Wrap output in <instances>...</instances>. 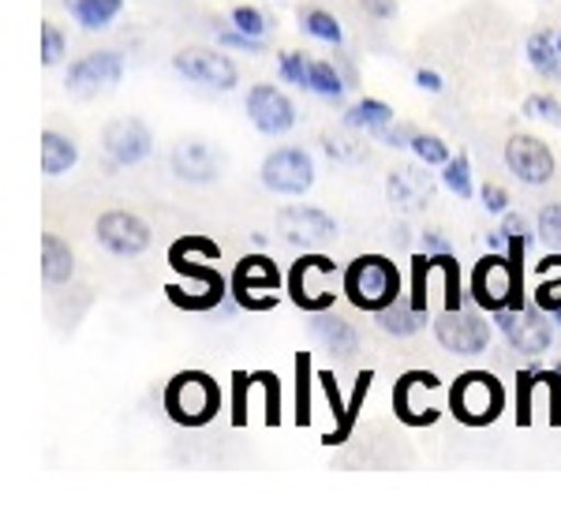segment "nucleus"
<instances>
[{
    "label": "nucleus",
    "instance_id": "5701e85b",
    "mask_svg": "<svg viewBox=\"0 0 561 505\" xmlns=\"http://www.w3.org/2000/svg\"><path fill=\"white\" fill-rule=\"evenodd\" d=\"M42 277L45 285H68L76 277V255H71L68 240H60L57 232L42 237Z\"/></svg>",
    "mask_w": 561,
    "mask_h": 505
},
{
    "label": "nucleus",
    "instance_id": "8fccbe9b",
    "mask_svg": "<svg viewBox=\"0 0 561 505\" xmlns=\"http://www.w3.org/2000/svg\"><path fill=\"white\" fill-rule=\"evenodd\" d=\"M359 4H364V12L378 23H386L397 15V0H359Z\"/></svg>",
    "mask_w": 561,
    "mask_h": 505
},
{
    "label": "nucleus",
    "instance_id": "0eeeda50",
    "mask_svg": "<svg viewBox=\"0 0 561 505\" xmlns=\"http://www.w3.org/2000/svg\"><path fill=\"white\" fill-rule=\"evenodd\" d=\"M229 288H232V300L240 303L243 311H274L277 300H280V288H285V277H280L277 263L270 255H243L237 269L229 277Z\"/></svg>",
    "mask_w": 561,
    "mask_h": 505
},
{
    "label": "nucleus",
    "instance_id": "7c9ffc66",
    "mask_svg": "<svg viewBox=\"0 0 561 505\" xmlns=\"http://www.w3.org/2000/svg\"><path fill=\"white\" fill-rule=\"evenodd\" d=\"M345 76L337 71V65H330V60H311V71H307V90L311 94L325 97V102H337V97H345Z\"/></svg>",
    "mask_w": 561,
    "mask_h": 505
},
{
    "label": "nucleus",
    "instance_id": "09e8293b",
    "mask_svg": "<svg viewBox=\"0 0 561 505\" xmlns=\"http://www.w3.org/2000/svg\"><path fill=\"white\" fill-rule=\"evenodd\" d=\"M319 386L325 390V397H330V409H333V420H345V412H348V401H341V390H337V378H333L330 371H322L319 375Z\"/></svg>",
    "mask_w": 561,
    "mask_h": 505
},
{
    "label": "nucleus",
    "instance_id": "473e14b6",
    "mask_svg": "<svg viewBox=\"0 0 561 505\" xmlns=\"http://www.w3.org/2000/svg\"><path fill=\"white\" fill-rule=\"evenodd\" d=\"M442 184L446 192H454L457 198H472L476 195V184H472V158L468 154H457L442 165Z\"/></svg>",
    "mask_w": 561,
    "mask_h": 505
},
{
    "label": "nucleus",
    "instance_id": "c756f323",
    "mask_svg": "<svg viewBox=\"0 0 561 505\" xmlns=\"http://www.w3.org/2000/svg\"><path fill=\"white\" fill-rule=\"evenodd\" d=\"M300 31L307 34V38L325 42V45L345 42V31H341L337 15L325 12V8H304V12H300Z\"/></svg>",
    "mask_w": 561,
    "mask_h": 505
},
{
    "label": "nucleus",
    "instance_id": "864d4df0",
    "mask_svg": "<svg viewBox=\"0 0 561 505\" xmlns=\"http://www.w3.org/2000/svg\"><path fill=\"white\" fill-rule=\"evenodd\" d=\"M423 251H431V255H438V251H454V243H449L446 237H442V232L438 229H427V232H423Z\"/></svg>",
    "mask_w": 561,
    "mask_h": 505
},
{
    "label": "nucleus",
    "instance_id": "dca6fc26",
    "mask_svg": "<svg viewBox=\"0 0 561 505\" xmlns=\"http://www.w3.org/2000/svg\"><path fill=\"white\" fill-rule=\"evenodd\" d=\"M502 158L505 169L528 187H542L554 180V154H550V147L536 139V135H510Z\"/></svg>",
    "mask_w": 561,
    "mask_h": 505
},
{
    "label": "nucleus",
    "instance_id": "b1692460",
    "mask_svg": "<svg viewBox=\"0 0 561 505\" xmlns=\"http://www.w3.org/2000/svg\"><path fill=\"white\" fill-rule=\"evenodd\" d=\"M536 274H539V285H536V292H531V303L547 314H558L561 311V251L542 255L536 263Z\"/></svg>",
    "mask_w": 561,
    "mask_h": 505
},
{
    "label": "nucleus",
    "instance_id": "412c9836",
    "mask_svg": "<svg viewBox=\"0 0 561 505\" xmlns=\"http://www.w3.org/2000/svg\"><path fill=\"white\" fill-rule=\"evenodd\" d=\"M311 333H314V341H319L325 352H333V356H341V359H352L359 352L356 326L341 319V314H333V311H319V314H314Z\"/></svg>",
    "mask_w": 561,
    "mask_h": 505
},
{
    "label": "nucleus",
    "instance_id": "603ef678",
    "mask_svg": "<svg viewBox=\"0 0 561 505\" xmlns=\"http://www.w3.org/2000/svg\"><path fill=\"white\" fill-rule=\"evenodd\" d=\"M502 232H505V237H531V232H528V221H524L520 214H513V210H505V214H502Z\"/></svg>",
    "mask_w": 561,
    "mask_h": 505
},
{
    "label": "nucleus",
    "instance_id": "aec40b11",
    "mask_svg": "<svg viewBox=\"0 0 561 505\" xmlns=\"http://www.w3.org/2000/svg\"><path fill=\"white\" fill-rule=\"evenodd\" d=\"M169 165L187 184H214L221 176V154L206 139H180L169 154Z\"/></svg>",
    "mask_w": 561,
    "mask_h": 505
},
{
    "label": "nucleus",
    "instance_id": "7ed1b4c3",
    "mask_svg": "<svg viewBox=\"0 0 561 505\" xmlns=\"http://www.w3.org/2000/svg\"><path fill=\"white\" fill-rule=\"evenodd\" d=\"M285 292H288V300L307 314L333 311L337 296H345V274H341L330 255L304 251L293 263V269L285 274Z\"/></svg>",
    "mask_w": 561,
    "mask_h": 505
},
{
    "label": "nucleus",
    "instance_id": "3c124183",
    "mask_svg": "<svg viewBox=\"0 0 561 505\" xmlns=\"http://www.w3.org/2000/svg\"><path fill=\"white\" fill-rule=\"evenodd\" d=\"M415 87L420 90H427V94H442V90H446V83H442V76L438 71H431V68H415Z\"/></svg>",
    "mask_w": 561,
    "mask_h": 505
},
{
    "label": "nucleus",
    "instance_id": "f257e3e1",
    "mask_svg": "<svg viewBox=\"0 0 561 505\" xmlns=\"http://www.w3.org/2000/svg\"><path fill=\"white\" fill-rule=\"evenodd\" d=\"M214 259H221V248L206 237H180L173 248H169V266H173L180 277L195 282V288L165 285V296H169L173 308H180V311H214L225 303V296H232L229 282L217 274V266H210Z\"/></svg>",
    "mask_w": 561,
    "mask_h": 505
},
{
    "label": "nucleus",
    "instance_id": "ddd939ff",
    "mask_svg": "<svg viewBox=\"0 0 561 505\" xmlns=\"http://www.w3.org/2000/svg\"><path fill=\"white\" fill-rule=\"evenodd\" d=\"M94 237L98 243L116 259H139L142 251L150 248L153 232L150 225L131 210H105L102 218L94 221Z\"/></svg>",
    "mask_w": 561,
    "mask_h": 505
},
{
    "label": "nucleus",
    "instance_id": "a19ab883",
    "mask_svg": "<svg viewBox=\"0 0 561 505\" xmlns=\"http://www.w3.org/2000/svg\"><path fill=\"white\" fill-rule=\"evenodd\" d=\"M65 53H68L65 31H60L57 23H42V65L45 68L60 65V60H65Z\"/></svg>",
    "mask_w": 561,
    "mask_h": 505
},
{
    "label": "nucleus",
    "instance_id": "e433bc0d",
    "mask_svg": "<svg viewBox=\"0 0 561 505\" xmlns=\"http://www.w3.org/2000/svg\"><path fill=\"white\" fill-rule=\"evenodd\" d=\"M307 71H311V60H307V53H280L277 57V76L280 83H293V87H304L307 90Z\"/></svg>",
    "mask_w": 561,
    "mask_h": 505
},
{
    "label": "nucleus",
    "instance_id": "cd10ccee",
    "mask_svg": "<svg viewBox=\"0 0 561 505\" xmlns=\"http://www.w3.org/2000/svg\"><path fill=\"white\" fill-rule=\"evenodd\" d=\"M524 57H528V65L536 76L542 79H558L561 76V49H558V34L550 31H536L524 45Z\"/></svg>",
    "mask_w": 561,
    "mask_h": 505
},
{
    "label": "nucleus",
    "instance_id": "4c0bfd02",
    "mask_svg": "<svg viewBox=\"0 0 561 505\" xmlns=\"http://www.w3.org/2000/svg\"><path fill=\"white\" fill-rule=\"evenodd\" d=\"M524 116L558 128V124H561V102L554 94H531V97H524Z\"/></svg>",
    "mask_w": 561,
    "mask_h": 505
},
{
    "label": "nucleus",
    "instance_id": "4be33fe9",
    "mask_svg": "<svg viewBox=\"0 0 561 505\" xmlns=\"http://www.w3.org/2000/svg\"><path fill=\"white\" fill-rule=\"evenodd\" d=\"M375 322H378V330H382L386 337L404 341V337H415V333H420L423 326H427L431 314L415 311V303L409 300V296H401V300L389 303L386 311H378V314H375Z\"/></svg>",
    "mask_w": 561,
    "mask_h": 505
},
{
    "label": "nucleus",
    "instance_id": "c9c22d12",
    "mask_svg": "<svg viewBox=\"0 0 561 505\" xmlns=\"http://www.w3.org/2000/svg\"><path fill=\"white\" fill-rule=\"evenodd\" d=\"M229 20H232V26H237V31L251 34V38H266L270 26H274V15L262 12V8H255V4H237V8H232Z\"/></svg>",
    "mask_w": 561,
    "mask_h": 505
},
{
    "label": "nucleus",
    "instance_id": "f03ea898",
    "mask_svg": "<svg viewBox=\"0 0 561 505\" xmlns=\"http://www.w3.org/2000/svg\"><path fill=\"white\" fill-rule=\"evenodd\" d=\"M524 248L528 237H510L505 251H486L472 269V282H468V296H472L476 308L486 314H497L505 308H528V296H524Z\"/></svg>",
    "mask_w": 561,
    "mask_h": 505
},
{
    "label": "nucleus",
    "instance_id": "423d86ee",
    "mask_svg": "<svg viewBox=\"0 0 561 505\" xmlns=\"http://www.w3.org/2000/svg\"><path fill=\"white\" fill-rule=\"evenodd\" d=\"M505 412V386L491 371H465L449 386V416L465 427H491Z\"/></svg>",
    "mask_w": 561,
    "mask_h": 505
},
{
    "label": "nucleus",
    "instance_id": "a878e982",
    "mask_svg": "<svg viewBox=\"0 0 561 505\" xmlns=\"http://www.w3.org/2000/svg\"><path fill=\"white\" fill-rule=\"evenodd\" d=\"M79 161V147L71 135L60 131H42V173L45 176H65L68 169H76Z\"/></svg>",
    "mask_w": 561,
    "mask_h": 505
},
{
    "label": "nucleus",
    "instance_id": "49530a36",
    "mask_svg": "<svg viewBox=\"0 0 561 505\" xmlns=\"http://www.w3.org/2000/svg\"><path fill=\"white\" fill-rule=\"evenodd\" d=\"M542 393L550 397V423L561 427V371H558V367L542 371Z\"/></svg>",
    "mask_w": 561,
    "mask_h": 505
},
{
    "label": "nucleus",
    "instance_id": "39448f33",
    "mask_svg": "<svg viewBox=\"0 0 561 505\" xmlns=\"http://www.w3.org/2000/svg\"><path fill=\"white\" fill-rule=\"evenodd\" d=\"M161 409H165L169 420L187 431L206 427V423H214L217 412H221V386L206 371H180L165 382Z\"/></svg>",
    "mask_w": 561,
    "mask_h": 505
},
{
    "label": "nucleus",
    "instance_id": "2f4dec72",
    "mask_svg": "<svg viewBox=\"0 0 561 505\" xmlns=\"http://www.w3.org/2000/svg\"><path fill=\"white\" fill-rule=\"evenodd\" d=\"M370 371H364L356 378V390H352V397H348V412H345V420L337 423V427L330 431L322 441L325 446H341V441H348V435L356 431V420H359V412H364V401H367V393H370Z\"/></svg>",
    "mask_w": 561,
    "mask_h": 505
},
{
    "label": "nucleus",
    "instance_id": "1a4fd4ad",
    "mask_svg": "<svg viewBox=\"0 0 561 505\" xmlns=\"http://www.w3.org/2000/svg\"><path fill=\"white\" fill-rule=\"evenodd\" d=\"M497 333H502L505 341H510V348L524 352V356H542V352H550L554 345V314H547L536 303H528V308H505L491 314Z\"/></svg>",
    "mask_w": 561,
    "mask_h": 505
},
{
    "label": "nucleus",
    "instance_id": "79ce46f5",
    "mask_svg": "<svg viewBox=\"0 0 561 505\" xmlns=\"http://www.w3.org/2000/svg\"><path fill=\"white\" fill-rule=\"evenodd\" d=\"M251 390H255L251 375H243V371L232 375V427H248V401H251Z\"/></svg>",
    "mask_w": 561,
    "mask_h": 505
},
{
    "label": "nucleus",
    "instance_id": "c85d7f7f",
    "mask_svg": "<svg viewBox=\"0 0 561 505\" xmlns=\"http://www.w3.org/2000/svg\"><path fill=\"white\" fill-rule=\"evenodd\" d=\"M65 4L71 20L83 26V31H105L124 12V0H65Z\"/></svg>",
    "mask_w": 561,
    "mask_h": 505
},
{
    "label": "nucleus",
    "instance_id": "c03bdc74",
    "mask_svg": "<svg viewBox=\"0 0 561 505\" xmlns=\"http://www.w3.org/2000/svg\"><path fill=\"white\" fill-rule=\"evenodd\" d=\"M217 42L225 45V49H243V53H266V38H251V34H243V31H221L217 34Z\"/></svg>",
    "mask_w": 561,
    "mask_h": 505
},
{
    "label": "nucleus",
    "instance_id": "5fc2aeb1",
    "mask_svg": "<svg viewBox=\"0 0 561 505\" xmlns=\"http://www.w3.org/2000/svg\"><path fill=\"white\" fill-rule=\"evenodd\" d=\"M554 326H558V330H561V311H558V314H554Z\"/></svg>",
    "mask_w": 561,
    "mask_h": 505
},
{
    "label": "nucleus",
    "instance_id": "de8ad7c7",
    "mask_svg": "<svg viewBox=\"0 0 561 505\" xmlns=\"http://www.w3.org/2000/svg\"><path fill=\"white\" fill-rule=\"evenodd\" d=\"M510 203H513V198H510V192H505L502 184H483V187H479V206H483L486 214H505V210H510Z\"/></svg>",
    "mask_w": 561,
    "mask_h": 505
},
{
    "label": "nucleus",
    "instance_id": "2eb2a0df",
    "mask_svg": "<svg viewBox=\"0 0 561 505\" xmlns=\"http://www.w3.org/2000/svg\"><path fill=\"white\" fill-rule=\"evenodd\" d=\"M124 79V57L116 49H94V53H83L79 60L68 65V76H65V87L68 94L76 97H94L98 90H108Z\"/></svg>",
    "mask_w": 561,
    "mask_h": 505
},
{
    "label": "nucleus",
    "instance_id": "58836bf2",
    "mask_svg": "<svg viewBox=\"0 0 561 505\" xmlns=\"http://www.w3.org/2000/svg\"><path fill=\"white\" fill-rule=\"evenodd\" d=\"M536 232L550 251H561V203L542 206L539 218H536Z\"/></svg>",
    "mask_w": 561,
    "mask_h": 505
},
{
    "label": "nucleus",
    "instance_id": "f3484780",
    "mask_svg": "<svg viewBox=\"0 0 561 505\" xmlns=\"http://www.w3.org/2000/svg\"><path fill=\"white\" fill-rule=\"evenodd\" d=\"M102 147H105V154L113 165L128 169V165H139V161L150 158L153 131L139 120V116H116V120L105 124Z\"/></svg>",
    "mask_w": 561,
    "mask_h": 505
},
{
    "label": "nucleus",
    "instance_id": "6e6552de",
    "mask_svg": "<svg viewBox=\"0 0 561 505\" xmlns=\"http://www.w3.org/2000/svg\"><path fill=\"white\" fill-rule=\"evenodd\" d=\"M494 319H486L483 308H476V303H460L454 311H438V319H434V341H438L446 352H454V356H479V352H486L494 337Z\"/></svg>",
    "mask_w": 561,
    "mask_h": 505
},
{
    "label": "nucleus",
    "instance_id": "6e6d98bb",
    "mask_svg": "<svg viewBox=\"0 0 561 505\" xmlns=\"http://www.w3.org/2000/svg\"><path fill=\"white\" fill-rule=\"evenodd\" d=\"M558 49H561V34H558Z\"/></svg>",
    "mask_w": 561,
    "mask_h": 505
},
{
    "label": "nucleus",
    "instance_id": "9b49d317",
    "mask_svg": "<svg viewBox=\"0 0 561 505\" xmlns=\"http://www.w3.org/2000/svg\"><path fill=\"white\" fill-rule=\"evenodd\" d=\"M259 180L266 192L300 198L314 187V161L304 147H277L262 158Z\"/></svg>",
    "mask_w": 561,
    "mask_h": 505
},
{
    "label": "nucleus",
    "instance_id": "f8f14e48",
    "mask_svg": "<svg viewBox=\"0 0 561 505\" xmlns=\"http://www.w3.org/2000/svg\"><path fill=\"white\" fill-rule=\"evenodd\" d=\"M274 225H277V237L285 240L288 248H300V251H314L337 240V221L325 210H319V206H307V203L280 206Z\"/></svg>",
    "mask_w": 561,
    "mask_h": 505
},
{
    "label": "nucleus",
    "instance_id": "a211bd4d",
    "mask_svg": "<svg viewBox=\"0 0 561 505\" xmlns=\"http://www.w3.org/2000/svg\"><path fill=\"white\" fill-rule=\"evenodd\" d=\"M173 68L187 83L210 87V90H232L240 83L237 65H232L225 53H214V49H180L173 53Z\"/></svg>",
    "mask_w": 561,
    "mask_h": 505
},
{
    "label": "nucleus",
    "instance_id": "72a5a7b5",
    "mask_svg": "<svg viewBox=\"0 0 561 505\" xmlns=\"http://www.w3.org/2000/svg\"><path fill=\"white\" fill-rule=\"evenodd\" d=\"M296 423L300 427L311 423V356L307 352L296 356Z\"/></svg>",
    "mask_w": 561,
    "mask_h": 505
},
{
    "label": "nucleus",
    "instance_id": "37998d69",
    "mask_svg": "<svg viewBox=\"0 0 561 505\" xmlns=\"http://www.w3.org/2000/svg\"><path fill=\"white\" fill-rule=\"evenodd\" d=\"M539 386V367H528V371L517 375V423L528 427L531 423V393Z\"/></svg>",
    "mask_w": 561,
    "mask_h": 505
},
{
    "label": "nucleus",
    "instance_id": "9d476101",
    "mask_svg": "<svg viewBox=\"0 0 561 505\" xmlns=\"http://www.w3.org/2000/svg\"><path fill=\"white\" fill-rule=\"evenodd\" d=\"M442 390V378L434 371H404L393 386V412L404 427H434L442 420V404L434 393Z\"/></svg>",
    "mask_w": 561,
    "mask_h": 505
},
{
    "label": "nucleus",
    "instance_id": "f704fd0d",
    "mask_svg": "<svg viewBox=\"0 0 561 505\" xmlns=\"http://www.w3.org/2000/svg\"><path fill=\"white\" fill-rule=\"evenodd\" d=\"M409 150L415 154V161H420V165H427V169H442L449 158H454L446 142H442L438 135H427V131H415V139H412Z\"/></svg>",
    "mask_w": 561,
    "mask_h": 505
},
{
    "label": "nucleus",
    "instance_id": "6ab92c4d",
    "mask_svg": "<svg viewBox=\"0 0 561 505\" xmlns=\"http://www.w3.org/2000/svg\"><path fill=\"white\" fill-rule=\"evenodd\" d=\"M386 198L397 214H420L434 203V180L420 165L393 169L386 176Z\"/></svg>",
    "mask_w": 561,
    "mask_h": 505
},
{
    "label": "nucleus",
    "instance_id": "ea45409f",
    "mask_svg": "<svg viewBox=\"0 0 561 505\" xmlns=\"http://www.w3.org/2000/svg\"><path fill=\"white\" fill-rule=\"evenodd\" d=\"M262 382V412H266V427H277L280 423V378L274 371H255Z\"/></svg>",
    "mask_w": 561,
    "mask_h": 505
},
{
    "label": "nucleus",
    "instance_id": "bb28decb",
    "mask_svg": "<svg viewBox=\"0 0 561 505\" xmlns=\"http://www.w3.org/2000/svg\"><path fill=\"white\" fill-rule=\"evenodd\" d=\"M393 105L382 102V97H359L356 105H348L345 116H341V124H348V128H356V131H367V135H375V131H382L393 124Z\"/></svg>",
    "mask_w": 561,
    "mask_h": 505
},
{
    "label": "nucleus",
    "instance_id": "20e7f679",
    "mask_svg": "<svg viewBox=\"0 0 561 505\" xmlns=\"http://www.w3.org/2000/svg\"><path fill=\"white\" fill-rule=\"evenodd\" d=\"M401 269L389 255H359L345 266V300L356 311L378 314L401 300Z\"/></svg>",
    "mask_w": 561,
    "mask_h": 505
},
{
    "label": "nucleus",
    "instance_id": "393cba45",
    "mask_svg": "<svg viewBox=\"0 0 561 505\" xmlns=\"http://www.w3.org/2000/svg\"><path fill=\"white\" fill-rule=\"evenodd\" d=\"M367 131H356V128H341V131H325L322 135V150L330 161L337 165H364L367 161Z\"/></svg>",
    "mask_w": 561,
    "mask_h": 505
},
{
    "label": "nucleus",
    "instance_id": "a18cd8bd",
    "mask_svg": "<svg viewBox=\"0 0 561 505\" xmlns=\"http://www.w3.org/2000/svg\"><path fill=\"white\" fill-rule=\"evenodd\" d=\"M415 131L420 128H412V124H389V128H382V131H375L370 139H378V142H386V147H397V150H409L412 147V139H415Z\"/></svg>",
    "mask_w": 561,
    "mask_h": 505
},
{
    "label": "nucleus",
    "instance_id": "4468645a",
    "mask_svg": "<svg viewBox=\"0 0 561 505\" xmlns=\"http://www.w3.org/2000/svg\"><path fill=\"white\" fill-rule=\"evenodd\" d=\"M243 110H248V120L255 124V131L270 135V139H280L296 128V105L285 90H277L274 83H255L243 97Z\"/></svg>",
    "mask_w": 561,
    "mask_h": 505
}]
</instances>
